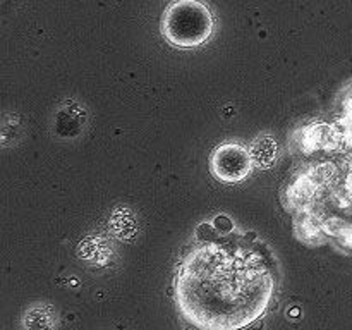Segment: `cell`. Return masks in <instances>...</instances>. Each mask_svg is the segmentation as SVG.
Here are the masks:
<instances>
[{
    "instance_id": "ba28073f",
    "label": "cell",
    "mask_w": 352,
    "mask_h": 330,
    "mask_svg": "<svg viewBox=\"0 0 352 330\" xmlns=\"http://www.w3.org/2000/svg\"><path fill=\"white\" fill-rule=\"evenodd\" d=\"M212 226L215 227V230L220 234V236H227V234H230L234 230V222L227 215L215 217Z\"/></svg>"
},
{
    "instance_id": "30bf717a",
    "label": "cell",
    "mask_w": 352,
    "mask_h": 330,
    "mask_svg": "<svg viewBox=\"0 0 352 330\" xmlns=\"http://www.w3.org/2000/svg\"><path fill=\"white\" fill-rule=\"evenodd\" d=\"M347 188H349L351 191H352V168H351L349 175H347Z\"/></svg>"
},
{
    "instance_id": "52a82bcc",
    "label": "cell",
    "mask_w": 352,
    "mask_h": 330,
    "mask_svg": "<svg viewBox=\"0 0 352 330\" xmlns=\"http://www.w3.org/2000/svg\"><path fill=\"white\" fill-rule=\"evenodd\" d=\"M333 236H336L337 244H339L344 251L352 253V226L340 227L339 232H336Z\"/></svg>"
},
{
    "instance_id": "6da1fadb",
    "label": "cell",
    "mask_w": 352,
    "mask_h": 330,
    "mask_svg": "<svg viewBox=\"0 0 352 330\" xmlns=\"http://www.w3.org/2000/svg\"><path fill=\"white\" fill-rule=\"evenodd\" d=\"M274 294V260L248 237L192 248L174 277L175 305L198 330L246 329L265 315Z\"/></svg>"
},
{
    "instance_id": "8992f818",
    "label": "cell",
    "mask_w": 352,
    "mask_h": 330,
    "mask_svg": "<svg viewBox=\"0 0 352 330\" xmlns=\"http://www.w3.org/2000/svg\"><path fill=\"white\" fill-rule=\"evenodd\" d=\"M296 232L306 243H320V236H322V230H320L318 223L313 219H309L308 215H301L296 220Z\"/></svg>"
},
{
    "instance_id": "5b68a950",
    "label": "cell",
    "mask_w": 352,
    "mask_h": 330,
    "mask_svg": "<svg viewBox=\"0 0 352 330\" xmlns=\"http://www.w3.org/2000/svg\"><path fill=\"white\" fill-rule=\"evenodd\" d=\"M57 318L47 305H34L24 313L23 330H55Z\"/></svg>"
},
{
    "instance_id": "277c9868",
    "label": "cell",
    "mask_w": 352,
    "mask_h": 330,
    "mask_svg": "<svg viewBox=\"0 0 352 330\" xmlns=\"http://www.w3.org/2000/svg\"><path fill=\"white\" fill-rule=\"evenodd\" d=\"M250 153L254 167L270 168L278 158V143L270 134H260L250 144Z\"/></svg>"
},
{
    "instance_id": "3957f363",
    "label": "cell",
    "mask_w": 352,
    "mask_h": 330,
    "mask_svg": "<svg viewBox=\"0 0 352 330\" xmlns=\"http://www.w3.org/2000/svg\"><path fill=\"white\" fill-rule=\"evenodd\" d=\"M254 164L250 148L239 143H223L210 157V170L222 182H241L251 174Z\"/></svg>"
},
{
    "instance_id": "9c48e42d",
    "label": "cell",
    "mask_w": 352,
    "mask_h": 330,
    "mask_svg": "<svg viewBox=\"0 0 352 330\" xmlns=\"http://www.w3.org/2000/svg\"><path fill=\"white\" fill-rule=\"evenodd\" d=\"M344 119L352 122V88L351 91L344 96Z\"/></svg>"
},
{
    "instance_id": "7a4b0ae2",
    "label": "cell",
    "mask_w": 352,
    "mask_h": 330,
    "mask_svg": "<svg viewBox=\"0 0 352 330\" xmlns=\"http://www.w3.org/2000/svg\"><path fill=\"white\" fill-rule=\"evenodd\" d=\"M215 21L201 0H174L162 14L160 30L165 40L179 48H196L212 38Z\"/></svg>"
}]
</instances>
